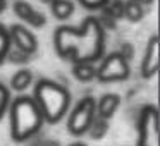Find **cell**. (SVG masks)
<instances>
[{
  "mask_svg": "<svg viewBox=\"0 0 160 146\" xmlns=\"http://www.w3.org/2000/svg\"><path fill=\"white\" fill-rule=\"evenodd\" d=\"M53 46L64 60L95 64L105 52L103 26L97 17H86L79 28L59 26L53 33Z\"/></svg>",
  "mask_w": 160,
  "mask_h": 146,
  "instance_id": "1",
  "label": "cell"
},
{
  "mask_svg": "<svg viewBox=\"0 0 160 146\" xmlns=\"http://www.w3.org/2000/svg\"><path fill=\"white\" fill-rule=\"evenodd\" d=\"M11 105V138L16 143L33 138L42 129L43 119L33 96H18Z\"/></svg>",
  "mask_w": 160,
  "mask_h": 146,
  "instance_id": "2",
  "label": "cell"
},
{
  "mask_svg": "<svg viewBox=\"0 0 160 146\" xmlns=\"http://www.w3.org/2000/svg\"><path fill=\"white\" fill-rule=\"evenodd\" d=\"M33 98L43 119L50 124H57L59 120H62L71 103V93L67 91V88L50 79H42L36 83Z\"/></svg>",
  "mask_w": 160,
  "mask_h": 146,
  "instance_id": "3",
  "label": "cell"
},
{
  "mask_svg": "<svg viewBox=\"0 0 160 146\" xmlns=\"http://www.w3.org/2000/svg\"><path fill=\"white\" fill-rule=\"evenodd\" d=\"M95 117H97V100L93 96H84L71 112L67 119V131L72 136L86 134Z\"/></svg>",
  "mask_w": 160,
  "mask_h": 146,
  "instance_id": "4",
  "label": "cell"
},
{
  "mask_svg": "<svg viewBox=\"0 0 160 146\" xmlns=\"http://www.w3.org/2000/svg\"><path fill=\"white\" fill-rule=\"evenodd\" d=\"M138 146H160L158 110L155 105H146L141 110L138 120Z\"/></svg>",
  "mask_w": 160,
  "mask_h": 146,
  "instance_id": "5",
  "label": "cell"
},
{
  "mask_svg": "<svg viewBox=\"0 0 160 146\" xmlns=\"http://www.w3.org/2000/svg\"><path fill=\"white\" fill-rule=\"evenodd\" d=\"M129 77L128 59L121 52H114L102 60L97 69V79L100 83H114V81H126Z\"/></svg>",
  "mask_w": 160,
  "mask_h": 146,
  "instance_id": "6",
  "label": "cell"
},
{
  "mask_svg": "<svg viewBox=\"0 0 160 146\" xmlns=\"http://www.w3.org/2000/svg\"><path fill=\"white\" fill-rule=\"evenodd\" d=\"M9 35H11L12 45L16 48H19L21 52H24L26 55H33L38 50V40H36V36L31 31H28L24 26H21V24L11 26Z\"/></svg>",
  "mask_w": 160,
  "mask_h": 146,
  "instance_id": "7",
  "label": "cell"
},
{
  "mask_svg": "<svg viewBox=\"0 0 160 146\" xmlns=\"http://www.w3.org/2000/svg\"><path fill=\"white\" fill-rule=\"evenodd\" d=\"M158 36L153 35L152 38L146 43V50H145V57H143L141 62V76L145 79L148 77H153L157 72H158Z\"/></svg>",
  "mask_w": 160,
  "mask_h": 146,
  "instance_id": "8",
  "label": "cell"
},
{
  "mask_svg": "<svg viewBox=\"0 0 160 146\" xmlns=\"http://www.w3.org/2000/svg\"><path fill=\"white\" fill-rule=\"evenodd\" d=\"M14 12L19 19H22L24 22L31 24L33 28H43L47 24V17L42 14V12L35 11L31 7V4L24 2V0H18L14 4Z\"/></svg>",
  "mask_w": 160,
  "mask_h": 146,
  "instance_id": "9",
  "label": "cell"
},
{
  "mask_svg": "<svg viewBox=\"0 0 160 146\" xmlns=\"http://www.w3.org/2000/svg\"><path fill=\"white\" fill-rule=\"evenodd\" d=\"M121 105V96L115 93H105L100 100L97 101V117L102 119H110L115 114V110Z\"/></svg>",
  "mask_w": 160,
  "mask_h": 146,
  "instance_id": "10",
  "label": "cell"
},
{
  "mask_svg": "<svg viewBox=\"0 0 160 146\" xmlns=\"http://www.w3.org/2000/svg\"><path fill=\"white\" fill-rule=\"evenodd\" d=\"M72 74L78 81H83V83H88V81L95 79L97 77V67L91 62H74L72 66Z\"/></svg>",
  "mask_w": 160,
  "mask_h": 146,
  "instance_id": "11",
  "label": "cell"
},
{
  "mask_svg": "<svg viewBox=\"0 0 160 146\" xmlns=\"http://www.w3.org/2000/svg\"><path fill=\"white\" fill-rule=\"evenodd\" d=\"M50 9H52V14L59 21L69 19L74 14V4L71 0H53L52 4H50Z\"/></svg>",
  "mask_w": 160,
  "mask_h": 146,
  "instance_id": "12",
  "label": "cell"
},
{
  "mask_svg": "<svg viewBox=\"0 0 160 146\" xmlns=\"http://www.w3.org/2000/svg\"><path fill=\"white\" fill-rule=\"evenodd\" d=\"M31 83H33V74H31V71L21 69V71H18V72L12 76V79H11V88H12L14 91H24L26 88L31 86Z\"/></svg>",
  "mask_w": 160,
  "mask_h": 146,
  "instance_id": "13",
  "label": "cell"
},
{
  "mask_svg": "<svg viewBox=\"0 0 160 146\" xmlns=\"http://www.w3.org/2000/svg\"><path fill=\"white\" fill-rule=\"evenodd\" d=\"M122 16H124L128 21H131V22H139L143 19V16H145L143 5L138 4V2H132V0H128V2H124Z\"/></svg>",
  "mask_w": 160,
  "mask_h": 146,
  "instance_id": "14",
  "label": "cell"
},
{
  "mask_svg": "<svg viewBox=\"0 0 160 146\" xmlns=\"http://www.w3.org/2000/svg\"><path fill=\"white\" fill-rule=\"evenodd\" d=\"M88 131H90L91 139H102L108 132V120L102 117H95Z\"/></svg>",
  "mask_w": 160,
  "mask_h": 146,
  "instance_id": "15",
  "label": "cell"
},
{
  "mask_svg": "<svg viewBox=\"0 0 160 146\" xmlns=\"http://www.w3.org/2000/svg\"><path fill=\"white\" fill-rule=\"evenodd\" d=\"M11 35H9V29H5L4 26L0 24V64L5 60V57H7V52L9 48H11Z\"/></svg>",
  "mask_w": 160,
  "mask_h": 146,
  "instance_id": "16",
  "label": "cell"
},
{
  "mask_svg": "<svg viewBox=\"0 0 160 146\" xmlns=\"http://www.w3.org/2000/svg\"><path fill=\"white\" fill-rule=\"evenodd\" d=\"M107 4L108 5H107V9H105V12L114 19L121 17L122 11H124V2H122V0H114V2H110V0H108Z\"/></svg>",
  "mask_w": 160,
  "mask_h": 146,
  "instance_id": "17",
  "label": "cell"
},
{
  "mask_svg": "<svg viewBox=\"0 0 160 146\" xmlns=\"http://www.w3.org/2000/svg\"><path fill=\"white\" fill-rule=\"evenodd\" d=\"M9 103H11V95H9V90L0 83V120H2L4 114L7 112Z\"/></svg>",
  "mask_w": 160,
  "mask_h": 146,
  "instance_id": "18",
  "label": "cell"
},
{
  "mask_svg": "<svg viewBox=\"0 0 160 146\" xmlns=\"http://www.w3.org/2000/svg\"><path fill=\"white\" fill-rule=\"evenodd\" d=\"M83 7L90 9V11H97V9H102L103 5H107L108 0H79Z\"/></svg>",
  "mask_w": 160,
  "mask_h": 146,
  "instance_id": "19",
  "label": "cell"
},
{
  "mask_svg": "<svg viewBox=\"0 0 160 146\" xmlns=\"http://www.w3.org/2000/svg\"><path fill=\"white\" fill-rule=\"evenodd\" d=\"M121 53H122V55L126 57V59H129V57L132 55V50H131V45H129V43H124V46H122Z\"/></svg>",
  "mask_w": 160,
  "mask_h": 146,
  "instance_id": "20",
  "label": "cell"
},
{
  "mask_svg": "<svg viewBox=\"0 0 160 146\" xmlns=\"http://www.w3.org/2000/svg\"><path fill=\"white\" fill-rule=\"evenodd\" d=\"M132 2H138V4H141V5H143V4H148V5H150L153 0H132Z\"/></svg>",
  "mask_w": 160,
  "mask_h": 146,
  "instance_id": "21",
  "label": "cell"
},
{
  "mask_svg": "<svg viewBox=\"0 0 160 146\" xmlns=\"http://www.w3.org/2000/svg\"><path fill=\"white\" fill-rule=\"evenodd\" d=\"M5 5H7V4H5V0H0V12L5 11Z\"/></svg>",
  "mask_w": 160,
  "mask_h": 146,
  "instance_id": "22",
  "label": "cell"
},
{
  "mask_svg": "<svg viewBox=\"0 0 160 146\" xmlns=\"http://www.w3.org/2000/svg\"><path fill=\"white\" fill-rule=\"evenodd\" d=\"M40 2H42V4H47V5H50L53 2V0H40Z\"/></svg>",
  "mask_w": 160,
  "mask_h": 146,
  "instance_id": "23",
  "label": "cell"
},
{
  "mask_svg": "<svg viewBox=\"0 0 160 146\" xmlns=\"http://www.w3.org/2000/svg\"><path fill=\"white\" fill-rule=\"evenodd\" d=\"M72 146H86V144H81V143H78V144H72Z\"/></svg>",
  "mask_w": 160,
  "mask_h": 146,
  "instance_id": "24",
  "label": "cell"
}]
</instances>
